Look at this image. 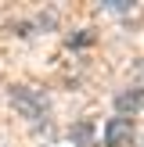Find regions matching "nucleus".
<instances>
[{"instance_id": "f257e3e1", "label": "nucleus", "mask_w": 144, "mask_h": 147, "mask_svg": "<svg viewBox=\"0 0 144 147\" xmlns=\"http://www.w3.org/2000/svg\"><path fill=\"white\" fill-rule=\"evenodd\" d=\"M11 104L29 126H47L50 104L43 97V90H36V86H11Z\"/></svg>"}, {"instance_id": "f03ea898", "label": "nucleus", "mask_w": 144, "mask_h": 147, "mask_svg": "<svg viewBox=\"0 0 144 147\" xmlns=\"http://www.w3.org/2000/svg\"><path fill=\"white\" fill-rule=\"evenodd\" d=\"M133 119H126V115H115V119L105 122V144L108 147H130L133 144Z\"/></svg>"}, {"instance_id": "7ed1b4c3", "label": "nucleus", "mask_w": 144, "mask_h": 147, "mask_svg": "<svg viewBox=\"0 0 144 147\" xmlns=\"http://www.w3.org/2000/svg\"><path fill=\"white\" fill-rule=\"evenodd\" d=\"M144 108V86H126V90H119L115 93V111L119 115H137Z\"/></svg>"}, {"instance_id": "20e7f679", "label": "nucleus", "mask_w": 144, "mask_h": 147, "mask_svg": "<svg viewBox=\"0 0 144 147\" xmlns=\"http://www.w3.org/2000/svg\"><path fill=\"white\" fill-rule=\"evenodd\" d=\"M105 7L108 11H130L133 4H130V0H105Z\"/></svg>"}, {"instance_id": "39448f33", "label": "nucleus", "mask_w": 144, "mask_h": 147, "mask_svg": "<svg viewBox=\"0 0 144 147\" xmlns=\"http://www.w3.org/2000/svg\"><path fill=\"white\" fill-rule=\"evenodd\" d=\"M76 136H79V140H83V144H86V140H90V122H83V126H79V129H76Z\"/></svg>"}, {"instance_id": "423d86ee", "label": "nucleus", "mask_w": 144, "mask_h": 147, "mask_svg": "<svg viewBox=\"0 0 144 147\" xmlns=\"http://www.w3.org/2000/svg\"><path fill=\"white\" fill-rule=\"evenodd\" d=\"M137 76L144 79V57H141V61H137Z\"/></svg>"}]
</instances>
